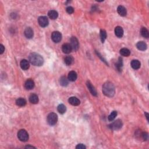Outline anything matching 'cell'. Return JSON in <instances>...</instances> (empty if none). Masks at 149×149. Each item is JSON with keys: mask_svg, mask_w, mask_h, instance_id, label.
I'll list each match as a JSON object with an SVG mask.
<instances>
[{"mask_svg": "<svg viewBox=\"0 0 149 149\" xmlns=\"http://www.w3.org/2000/svg\"><path fill=\"white\" fill-rule=\"evenodd\" d=\"M102 90L104 95L109 97H113L115 93V88L114 85L113 83L110 82H106L103 84Z\"/></svg>", "mask_w": 149, "mask_h": 149, "instance_id": "6da1fadb", "label": "cell"}, {"mask_svg": "<svg viewBox=\"0 0 149 149\" xmlns=\"http://www.w3.org/2000/svg\"><path fill=\"white\" fill-rule=\"evenodd\" d=\"M29 60L32 65L40 66L43 65L44 63V59L40 54L37 53H32L30 54Z\"/></svg>", "mask_w": 149, "mask_h": 149, "instance_id": "7a4b0ae2", "label": "cell"}, {"mask_svg": "<svg viewBox=\"0 0 149 149\" xmlns=\"http://www.w3.org/2000/svg\"><path fill=\"white\" fill-rule=\"evenodd\" d=\"M48 124L51 126H53L57 124L58 121L57 115L54 112H51L48 115L47 119Z\"/></svg>", "mask_w": 149, "mask_h": 149, "instance_id": "3957f363", "label": "cell"}, {"mask_svg": "<svg viewBox=\"0 0 149 149\" xmlns=\"http://www.w3.org/2000/svg\"><path fill=\"white\" fill-rule=\"evenodd\" d=\"M18 138L22 142H27L29 140V134L26 130L21 129L18 133Z\"/></svg>", "mask_w": 149, "mask_h": 149, "instance_id": "277c9868", "label": "cell"}, {"mask_svg": "<svg viewBox=\"0 0 149 149\" xmlns=\"http://www.w3.org/2000/svg\"><path fill=\"white\" fill-rule=\"evenodd\" d=\"M122 125L123 124L122 121L120 120H117L115 121L112 122L111 124L109 126L112 130H117L120 129L122 127Z\"/></svg>", "mask_w": 149, "mask_h": 149, "instance_id": "5b68a950", "label": "cell"}, {"mask_svg": "<svg viewBox=\"0 0 149 149\" xmlns=\"http://www.w3.org/2000/svg\"><path fill=\"white\" fill-rule=\"evenodd\" d=\"M51 39L54 43H59L62 40V35L59 32H54L52 33Z\"/></svg>", "mask_w": 149, "mask_h": 149, "instance_id": "8992f818", "label": "cell"}, {"mask_svg": "<svg viewBox=\"0 0 149 149\" xmlns=\"http://www.w3.org/2000/svg\"><path fill=\"white\" fill-rule=\"evenodd\" d=\"M70 45L71 46L72 50L76 51L78 50L79 47V42H78V39L75 37H72L70 40Z\"/></svg>", "mask_w": 149, "mask_h": 149, "instance_id": "52a82bcc", "label": "cell"}, {"mask_svg": "<svg viewBox=\"0 0 149 149\" xmlns=\"http://www.w3.org/2000/svg\"><path fill=\"white\" fill-rule=\"evenodd\" d=\"M38 22H39V24L40 25V26L42 27H47L48 25V23H49V21H48V18L46 17H40L38 19Z\"/></svg>", "mask_w": 149, "mask_h": 149, "instance_id": "ba28073f", "label": "cell"}, {"mask_svg": "<svg viewBox=\"0 0 149 149\" xmlns=\"http://www.w3.org/2000/svg\"><path fill=\"white\" fill-rule=\"evenodd\" d=\"M62 50L63 51L64 53L65 54H69L71 53L72 51V48L71 46L70 45V44L66 43L64 44L62 47Z\"/></svg>", "mask_w": 149, "mask_h": 149, "instance_id": "9c48e42d", "label": "cell"}, {"mask_svg": "<svg viewBox=\"0 0 149 149\" xmlns=\"http://www.w3.org/2000/svg\"><path fill=\"white\" fill-rule=\"evenodd\" d=\"M68 101H69V104L73 106H79L80 103V100L76 97H70L68 100Z\"/></svg>", "mask_w": 149, "mask_h": 149, "instance_id": "30bf717a", "label": "cell"}, {"mask_svg": "<svg viewBox=\"0 0 149 149\" xmlns=\"http://www.w3.org/2000/svg\"><path fill=\"white\" fill-rule=\"evenodd\" d=\"M35 82L33 80L28 79L26 81L25 83V87L27 90H32L35 87Z\"/></svg>", "mask_w": 149, "mask_h": 149, "instance_id": "8fae6325", "label": "cell"}, {"mask_svg": "<svg viewBox=\"0 0 149 149\" xmlns=\"http://www.w3.org/2000/svg\"><path fill=\"white\" fill-rule=\"evenodd\" d=\"M86 84H87L88 89L89 90L90 92L91 93V94H92V95L94 96H97V91H96L95 87H94V86L92 85V84L90 83L89 81L87 82V83H86Z\"/></svg>", "mask_w": 149, "mask_h": 149, "instance_id": "7c38bea8", "label": "cell"}, {"mask_svg": "<svg viewBox=\"0 0 149 149\" xmlns=\"http://www.w3.org/2000/svg\"><path fill=\"white\" fill-rule=\"evenodd\" d=\"M24 34H25L26 37L29 39H32V38L33 37V35H34L33 31L32 30L31 27H27L26 29L25 30Z\"/></svg>", "mask_w": 149, "mask_h": 149, "instance_id": "4fadbf2b", "label": "cell"}, {"mask_svg": "<svg viewBox=\"0 0 149 149\" xmlns=\"http://www.w3.org/2000/svg\"><path fill=\"white\" fill-rule=\"evenodd\" d=\"M136 47L139 50H140V51H145L147 49V46L144 41H139L136 44Z\"/></svg>", "mask_w": 149, "mask_h": 149, "instance_id": "5bb4252c", "label": "cell"}, {"mask_svg": "<svg viewBox=\"0 0 149 149\" xmlns=\"http://www.w3.org/2000/svg\"><path fill=\"white\" fill-rule=\"evenodd\" d=\"M115 34L116 37L118 38H121L124 35V30L121 26H116L115 29Z\"/></svg>", "mask_w": 149, "mask_h": 149, "instance_id": "9a60e30c", "label": "cell"}, {"mask_svg": "<svg viewBox=\"0 0 149 149\" xmlns=\"http://www.w3.org/2000/svg\"><path fill=\"white\" fill-rule=\"evenodd\" d=\"M20 66L23 70H27L30 67V64L29 61L26 59H23L21 61L20 63Z\"/></svg>", "mask_w": 149, "mask_h": 149, "instance_id": "2e32d148", "label": "cell"}, {"mask_svg": "<svg viewBox=\"0 0 149 149\" xmlns=\"http://www.w3.org/2000/svg\"><path fill=\"white\" fill-rule=\"evenodd\" d=\"M117 11L119 15L122 16V17H125L126 14H127V11H126V8L124 7V6L122 5H120L118 7Z\"/></svg>", "mask_w": 149, "mask_h": 149, "instance_id": "e0dca14e", "label": "cell"}, {"mask_svg": "<svg viewBox=\"0 0 149 149\" xmlns=\"http://www.w3.org/2000/svg\"><path fill=\"white\" fill-rule=\"evenodd\" d=\"M130 65H131L132 68L134 69H138L140 68L141 64L139 61L137 59H133L131 61V63H130Z\"/></svg>", "mask_w": 149, "mask_h": 149, "instance_id": "ac0fdd59", "label": "cell"}, {"mask_svg": "<svg viewBox=\"0 0 149 149\" xmlns=\"http://www.w3.org/2000/svg\"><path fill=\"white\" fill-rule=\"evenodd\" d=\"M78 75L76 72L74 71H70L69 74H68V79L70 82H74L77 79Z\"/></svg>", "mask_w": 149, "mask_h": 149, "instance_id": "d6986e66", "label": "cell"}, {"mask_svg": "<svg viewBox=\"0 0 149 149\" xmlns=\"http://www.w3.org/2000/svg\"><path fill=\"white\" fill-rule=\"evenodd\" d=\"M29 101L32 104H37L39 102V97H38L37 95H36L35 94H32L29 97Z\"/></svg>", "mask_w": 149, "mask_h": 149, "instance_id": "ffe728a7", "label": "cell"}, {"mask_svg": "<svg viewBox=\"0 0 149 149\" xmlns=\"http://www.w3.org/2000/svg\"><path fill=\"white\" fill-rule=\"evenodd\" d=\"M48 15L50 19L54 20L56 19L58 17V12L55 10H51L48 12Z\"/></svg>", "mask_w": 149, "mask_h": 149, "instance_id": "44dd1931", "label": "cell"}, {"mask_svg": "<svg viewBox=\"0 0 149 149\" xmlns=\"http://www.w3.org/2000/svg\"><path fill=\"white\" fill-rule=\"evenodd\" d=\"M59 82L61 86L65 87V86H67L68 84H69V79H68V78L65 77V76H62V77L61 78V79H60Z\"/></svg>", "mask_w": 149, "mask_h": 149, "instance_id": "7402d4cb", "label": "cell"}, {"mask_svg": "<svg viewBox=\"0 0 149 149\" xmlns=\"http://www.w3.org/2000/svg\"><path fill=\"white\" fill-rule=\"evenodd\" d=\"M16 104L19 107H24L26 104V101L25 99L22 98H19L16 101Z\"/></svg>", "mask_w": 149, "mask_h": 149, "instance_id": "603a6c76", "label": "cell"}, {"mask_svg": "<svg viewBox=\"0 0 149 149\" xmlns=\"http://www.w3.org/2000/svg\"><path fill=\"white\" fill-rule=\"evenodd\" d=\"M120 54L124 57H128V56L130 55V51L128 48H123L120 50Z\"/></svg>", "mask_w": 149, "mask_h": 149, "instance_id": "cb8c5ba5", "label": "cell"}, {"mask_svg": "<svg viewBox=\"0 0 149 149\" xmlns=\"http://www.w3.org/2000/svg\"><path fill=\"white\" fill-rule=\"evenodd\" d=\"M57 110H58V111L61 114H64V113H65V112L66 111V108L65 105H64V104H61L58 106Z\"/></svg>", "mask_w": 149, "mask_h": 149, "instance_id": "d4e9b609", "label": "cell"}, {"mask_svg": "<svg viewBox=\"0 0 149 149\" xmlns=\"http://www.w3.org/2000/svg\"><path fill=\"white\" fill-rule=\"evenodd\" d=\"M64 61L66 65H71L73 62V58L71 56H67L64 59Z\"/></svg>", "mask_w": 149, "mask_h": 149, "instance_id": "484cf974", "label": "cell"}, {"mask_svg": "<svg viewBox=\"0 0 149 149\" xmlns=\"http://www.w3.org/2000/svg\"><path fill=\"white\" fill-rule=\"evenodd\" d=\"M140 33H141V35H142V36L143 37L146 38V39H147V38H148V37H149V33H148V30L147 29L146 27H142V29H141Z\"/></svg>", "mask_w": 149, "mask_h": 149, "instance_id": "4316f807", "label": "cell"}, {"mask_svg": "<svg viewBox=\"0 0 149 149\" xmlns=\"http://www.w3.org/2000/svg\"><path fill=\"white\" fill-rule=\"evenodd\" d=\"M100 39H101L102 43H104L106 39H107V33L105 30L101 29L100 31Z\"/></svg>", "mask_w": 149, "mask_h": 149, "instance_id": "83f0119b", "label": "cell"}, {"mask_svg": "<svg viewBox=\"0 0 149 149\" xmlns=\"http://www.w3.org/2000/svg\"><path fill=\"white\" fill-rule=\"evenodd\" d=\"M123 66V61L121 58H120L118 59V61L117 63L116 64V67L119 71H121Z\"/></svg>", "mask_w": 149, "mask_h": 149, "instance_id": "f1b7e54d", "label": "cell"}, {"mask_svg": "<svg viewBox=\"0 0 149 149\" xmlns=\"http://www.w3.org/2000/svg\"><path fill=\"white\" fill-rule=\"evenodd\" d=\"M116 115H117V111H113L109 116H108V120L109 121H112L115 118H116Z\"/></svg>", "mask_w": 149, "mask_h": 149, "instance_id": "f546056e", "label": "cell"}, {"mask_svg": "<svg viewBox=\"0 0 149 149\" xmlns=\"http://www.w3.org/2000/svg\"><path fill=\"white\" fill-rule=\"evenodd\" d=\"M140 135H141V137H142V138L144 140H148V135L147 133L143 132V133H142L140 134Z\"/></svg>", "mask_w": 149, "mask_h": 149, "instance_id": "4dcf8cb0", "label": "cell"}, {"mask_svg": "<svg viewBox=\"0 0 149 149\" xmlns=\"http://www.w3.org/2000/svg\"><path fill=\"white\" fill-rule=\"evenodd\" d=\"M66 11L67 12V13L69 14H72L74 12V9L72 7H68L66 8Z\"/></svg>", "mask_w": 149, "mask_h": 149, "instance_id": "1f68e13d", "label": "cell"}, {"mask_svg": "<svg viewBox=\"0 0 149 149\" xmlns=\"http://www.w3.org/2000/svg\"><path fill=\"white\" fill-rule=\"evenodd\" d=\"M76 148L78 149H85L86 148V147L83 144H79L76 146Z\"/></svg>", "mask_w": 149, "mask_h": 149, "instance_id": "d6a6232c", "label": "cell"}, {"mask_svg": "<svg viewBox=\"0 0 149 149\" xmlns=\"http://www.w3.org/2000/svg\"><path fill=\"white\" fill-rule=\"evenodd\" d=\"M5 51V47L3 44H0V54H3L4 52Z\"/></svg>", "mask_w": 149, "mask_h": 149, "instance_id": "836d02e7", "label": "cell"}, {"mask_svg": "<svg viewBox=\"0 0 149 149\" xmlns=\"http://www.w3.org/2000/svg\"><path fill=\"white\" fill-rule=\"evenodd\" d=\"M25 148H36V147H35L32 146H30V145H29V146H26V147H25Z\"/></svg>", "mask_w": 149, "mask_h": 149, "instance_id": "e575fe53", "label": "cell"}, {"mask_svg": "<svg viewBox=\"0 0 149 149\" xmlns=\"http://www.w3.org/2000/svg\"><path fill=\"white\" fill-rule=\"evenodd\" d=\"M145 115H146V117L147 118V120L148 121V114L147 112H145Z\"/></svg>", "mask_w": 149, "mask_h": 149, "instance_id": "d590c367", "label": "cell"}]
</instances>
